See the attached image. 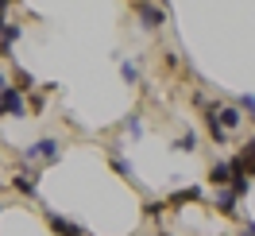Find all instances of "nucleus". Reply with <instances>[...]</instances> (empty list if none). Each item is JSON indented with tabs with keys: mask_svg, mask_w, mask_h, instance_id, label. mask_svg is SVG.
Returning a JSON list of instances; mask_svg holds the SVG:
<instances>
[{
	"mask_svg": "<svg viewBox=\"0 0 255 236\" xmlns=\"http://www.w3.org/2000/svg\"><path fill=\"white\" fill-rule=\"evenodd\" d=\"M120 74H124L128 81H135V78H139V70H135V62H124V66H120Z\"/></svg>",
	"mask_w": 255,
	"mask_h": 236,
	"instance_id": "16",
	"label": "nucleus"
},
{
	"mask_svg": "<svg viewBox=\"0 0 255 236\" xmlns=\"http://www.w3.org/2000/svg\"><path fill=\"white\" fill-rule=\"evenodd\" d=\"M0 209H4V205H0Z\"/></svg>",
	"mask_w": 255,
	"mask_h": 236,
	"instance_id": "21",
	"label": "nucleus"
},
{
	"mask_svg": "<svg viewBox=\"0 0 255 236\" xmlns=\"http://www.w3.org/2000/svg\"><path fill=\"white\" fill-rule=\"evenodd\" d=\"M19 35H23V27H19V23H8V27H4V35H0V47H12Z\"/></svg>",
	"mask_w": 255,
	"mask_h": 236,
	"instance_id": "12",
	"label": "nucleus"
},
{
	"mask_svg": "<svg viewBox=\"0 0 255 236\" xmlns=\"http://www.w3.org/2000/svg\"><path fill=\"white\" fill-rule=\"evenodd\" d=\"M135 12L147 19V27H159L162 16H166V12H162V8H155V4H135Z\"/></svg>",
	"mask_w": 255,
	"mask_h": 236,
	"instance_id": "10",
	"label": "nucleus"
},
{
	"mask_svg": "<svg viewBox=\"0 0 255 236\" xmlns=\"http://www.w3.org/2000/svg\"><path fill=\"white\" fill-rule=\"evenodd\" d=\"M4 27H8V23H4V16H0V35H4Z\"/></svg>",
	"mask_w": 255,
	"mask_h": 236,
	"instance_id": "19",
	"label": "nucleus"
},
{
	"mask_svg": "<svg viewBox=\"0 0 255 236\" xmlns=\"http://www.w3.org/2000/svg\"><path fill=\"white\" fill-rule=\"evenodd\" d=\"M209 182L217 190H228V182H232V174H228V163H213L209 167Z\"/></svg>",
	"mask_w": 255,
	"mask_h": 236,
	"instance_id": "7",
	"label": "nucleus"
},
{
	"mask_svg": "<svg viewBox=\"0 0 255 236\" xmlns=\"http://www.w3.org/2000/svg\"><path fill=\"white\" fill-rule=\"evenodd\" d=\"M0 12H8V0H0Z\"/></svg>",
	"mask_w": 255,
	"mask_h": 236,
	"instance_id": "18",
	"label": "nucleus"
},
{
	"mask_svg": "<svg viewBox=\"0 0 255 236\" xmlns=\"http://www.w3.org/2000/svg\"><path fill=\"white\" fill-rule=\"evenodd\" d=\"M159 236H170V233H159Z\"/></svg>",
	"mask_w": 255,
	"mask_h": 236,
	"instance_id": "20",
	"label": "nucleus"
},
{
	"mask_svg": "<svg viewBox=\"0 0 255 236\" xmlns=\"http://www.w3.org/2000/svg\"><path fill=\"white\" fill-rule=\"evenodd\" d=\"M217 209H221L224 217H232V213H236V194H232V190H217Z\"/></svg>",
	"mask_w": 255,
	"mask_h": 236,
	"instance_id": "9",
	"label": "nucleus"
},
{
	"mask_svg": "<svg viewBox=\"0 0 255 236\" xmlns=\"http://www.w3.org/2000/svg\"><path fill=\"white\" fill-rule=\"evenodd\" d=\"M190 202H201V186H186V190H178V194H170V202H166V209L170 205H190Z\"/></svg>",
	"mask_w": 255,
	"mask_h": 236,
	"instance_id": "6",
	"label": "nucleus"
},
{
	"mask_svg": "<svg viewBox=\"0 0 255 236\" xmlns=\"http://www.w3.org/2000/svg\"><path fill=\"white\" fill-rule=\"evenodd\" d=\"M240 112H252V120H255V97H252V93L240 97Z\"/></svg>",
	"mask_w": 255,
	"mask_h": 236,
	"instance_id": "15",
	"label": "nucleus"
},
{
	"mask_svg": "<svg viewBox=\"0 0 255 236\" xmlns=\"http://www.w3.org/2000/svg\"><path fill=\"white\" fill-rule=\"evenodd\" d=\"M4 112H8V116H27V101H23L12 85L0 93V116H4Z\"/></svg>",
	"mask_w": 255,
	"mask_h": 236,
	"instance_id": "3",
	"label": "nucleus"
},
{
	"mask_svg": "<svg viewBox=\"0 0 255 236\" xmlns=\"http://www.w3.org/2000/svg\"><path fill=\"white\" fill-rule=\"evenodd\" d=\"M174 151H186V155H190V151H197V136H193V132H186L182 140H174Z\"/></svg>",
	"mask_w": 255,
	"mask_h": 236,
	"instance_id": "13",
	"label": "nucleus"
},
{
	"mask_svg": "<svg viewBox=\"0 0 255 236\" xmlns=\"http://www.w3.org/2000/svg\"><path fill=\"white\" fill-rule=\"evenodd\" d=\"M209 112H213V120H217L224 132H232V128L244 124V112H240L236 105H224V109H221V105H209Z\"/></svg>",
	"mask_w": 255,
	"mask_h": 236,
	"instance_id": "2",
	"label": "nucleus"
},
{
	"mask_svg": "<svg viewBox=\"0 0 255 236\" xmlns=\"http://www.w3.org/2000/svg\"><path fill=\"white\" fill-rule=\"evenodd\" d=\"M205 128H209V140L217 143V147H224V143H228V132H224L217 120H213V112H209V109H205Z\"/></svg>",
	"mask_w": 255,
	"mask_h": 236,
	"instance_id": "8",
	"label": "nucleus"
},
{
	"mask_svg": "<svg viewBox=\"0 0 255 236\" xmlns=\"http://www.w3.org/2000/svg\"><path fill=\"white\" fill-rule=\"evenodd\" d=\"M58 155H62V143L58 140H39V143H31L27 151H23V159L27 163H58Z\"/></svg>",
	"mask_w": 255,
	"mask_h": 236,
	"instance_id": "1",
	"label": "nucleus"
},
{
	"mask_svg": "<svg viewBox=\"0 0 255 236\" xmlns=\"http://www.w3.org/2000/svg\"><path fill=\"white\" fill-rule=\"evenodd\" d=\"M112 167L124 174V178H135V167H131V163H128L124 155H120V151H112Z\"/></svg>",
	"mask_w": 255,
	"mask_h": 236,
	"instance_id": "11",
	"label": "nucleus"
},
{
	"mask_svg": "<svg viewBox=\"0 0 255 236\" xmlns=\"http://www.w3.org/2000/svg\"><path fill=\"white\" fill-rule=\"evenodd\" d=\"M4 89H8V78H4V74H0V93H4Z\"/></svg>",
	"mask_w": 255,
	"mask_h": 236,
	"instance_id": "17",
	"label": "nucleus"
},
{
	"mask_svg": "<svg viewBox=\"0 0 255 236\" xmlns=\"http://www.w3.org/2000/svg\"><path fill=\"white\" fill-rule=\"evenodd\" d=\"M143 213H147L151 221H159L162 213H166V202H147V205H143Z\"/></svg>",
	"mask_w": 255,
	"mask_h": 236,
	"instance_id": "14",
	"label": "nucleus"
},
{
	"mask_svg": "<svg viewBox=\"0 0 255 236\" xmlns=\"http://www.w3.org/2000/svg\"><path fill=\"white\" fill-rule=\"evenodd\" d=\"M47 225H50V229H54V233H58V236H85V233H81V229H78V225H74V221L58 217L54 209H47Z\"/></svg>",
	"mask_w": 255,
	"mask_h": 236,
	"instance_id": "4",
	"label": "nucleus"
},
{
	"mask_svg": "<svg viewBox=\"0 0 255 236\" xmlns=\"http://www.w3.org/2000/svg\"><path fill=\"white\" fill-rule=\"evenodd\" d=\"M12 186L19 190V194H23V198H35V190H39V171H19L16 178H12Z\"/></svg>",
	"mask_w": 255,
	"mask_h": 236,
	"instance_id": "5",
	"label": "nucleus"
}]
</instances>
